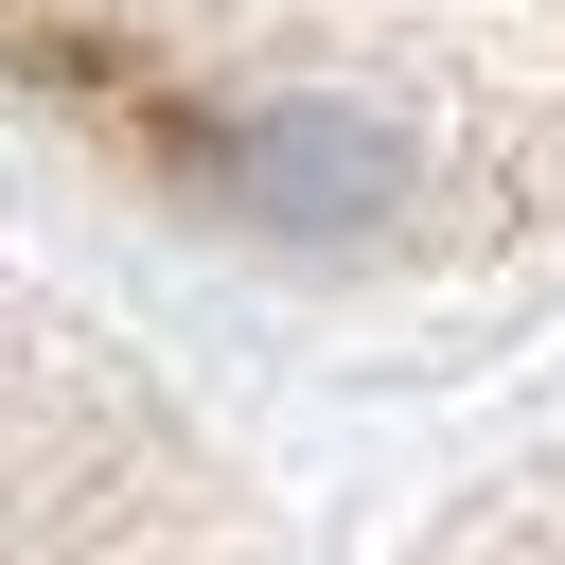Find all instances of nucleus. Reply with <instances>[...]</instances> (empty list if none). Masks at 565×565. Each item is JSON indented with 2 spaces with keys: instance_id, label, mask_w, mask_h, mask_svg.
Masks as SVG:
<instances>
[{
  "instance_id": "obj_1",
  "label": "nucleus",
  "mask_w": 565,
  "mask_h": 565,
  "mask_svg": "<svg viewBox=\"0 0 565 565\" xmlns=\"http://www.w3.org/2000/svg\"><path fill=\"white\" fill-rule=\"evenodd\" d=\"M0 565H247V512L194 459V424L18 282H0Z\"/></svg>"
},
{
  "instance_id": "obj_2",
  "label": "nucleus",
  "mask_w": 565,
  "mask_h": 565,
  "mask_svg": "<svg viewBox=\"0 0 565 565\" xmlns=\"http://www.w3.org/2000/svg\"><path fill=\"white\" fill-rule=\"evenodd\" d=\"M406 565H565V441H547V459H512L477 512H441Z\"/></svg>"
}]
</instances>
